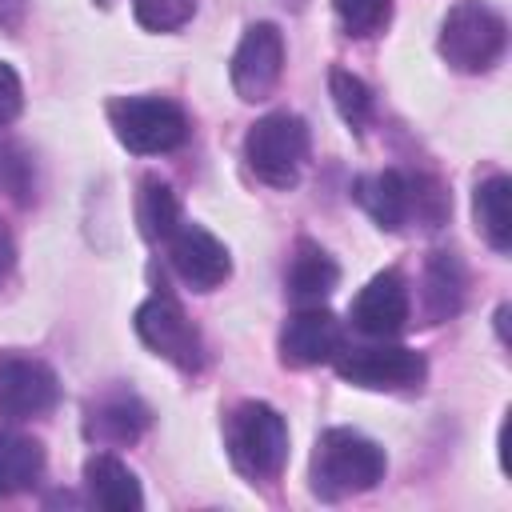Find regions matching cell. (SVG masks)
I'll return each mask as SVG.
<instances>
[{
	"label": "cell",
	"instance_id": "cell-6",
	"mask_svg": "<svg viewBox=\"0 0 512 512\" xmlns=\"http://www.w3.org/2000/svg\"><path fill=\"white\" fill-rule=\"evenodd\" d=\"M336 372L340 380L368 388V392H404V388H420L428 376V364L416 348L404 344H364V348H340L336 356Z\"/></svg>",
	"mask_w": 512,
	"mask_h": 512
},
{
	"label": "cell",
	"instance_id": "cell-21",
	"mask_svg": "<svg viewBox=\"0 0 512 512\" xmlns=\"http://www.w3.org/2000/svg\"><path fill=\"white\" fill-rule=\"evenodd\" d=\"M328 88H332V104H336L340 120L352 132H360L368 124V116H372V92H368V84L356 72H348V68H332L328 72Z\"/></svg>",
	"mask_w": 512,
	"mask_h": 512
},
{
	"label": "cell",
	"instance_id": "cell-7",
	"mask_svg": "<svg viewBox=\"0 0 512 512\" xmlns=\"http://www.w3.org/2000/svg\"><path fill=\"white\" fill-rule=\"evenodd\" d=\"M136 336L156 352L164 356L168 364H176L180 372H196L204 364V340H200V328L188 320V312L180 308L176 296L168 292H156L148 296L140 308H136Z\"/></svg>",
	"mask_w": 512,
	"mask_h": 512
},
{
	"label": "cell",
	"instance_id": "cell-9",
	"mask_svg": "<svg viewBox=\"0 0 512 512\" xmlns=\"http://www.w3.org/2000/svg\"><path fill=\"white\" fill-rule=\"evenodd\" d=\"M408 316H412V300H408V284L396 268H384L376 272L352 300L348 308V320L360 336L368 340H392L408 328Z\"/></svg>",
	"mask_w": 512,
	"mask_h": 512
},
{
	"label": "cell",
	"instance_id": "cell-17",
	"mask_svg": "<svg viewBox=\"0 0 512 512\" xmlns=\"http://www.w3.org/2000/svg\"><path fill=\"white\" fill-rule=\"evenodd\" d=\"M144 428H148V408L132 392L104 396L88 412V436L100 444H132V440H140Z\"/></svg>",
	"mask_w": 512,
	"mask_h": 512
},
{
	"label": "cell",
	"instance_id": "cell-14",
	"mask_svg": "<svg viewBox=\"0 0 512 512\" xmlns=\"http://www.w3.org/2000/svg\"><path fill=\"white\" fill-rule=\"evenodd\" d=\"M84 492L104 512H140L144 508L136 472L112 452H96L84 460Z\"/></svg>",
	"mask_w": 512,
	"mask_h": 512
},
{
	"label": "cell",
	"instance_id": "cell-5",
	"mask_svg": "<svg viewBox=\"0 0 512 512\" xmlns=\"http://www.w3.org/2000/svg\"><path fill=\"white\" fill-rule=\"evenodd\" d=\"M108 124L116 140L136 156L176 152L188 140V116L164 96H116L108 104Z\"/></svg>",
	"mask_w": 512,
	"mask_h": 512
},
{
	"label": "cell",
	"instance_id": "cell-23",
	"mask_svg": "<svg viewBox=\"0 0 512 512\" xmlns=\"http://www.w3.org/2000/svg\"><path fill=\"white\" fill-rule=\"evenodd\" d=\"M132 12L148 32H176L192 20L196 0H132Z\"/></svg>",
	"mask_w": 512,
	"mask_h": 512
},
{
	"label": "cell",
	"instance_id": "cell-20",
	"mask_svg": "<svg viewBox=\"0 0 512 512\" xmlns=\"http://www.w3.org/2000/svg\"><path fill=\"white\" fill-rule=\"evenodd\" d=\"M136 220H140V232H144V240H152V244L168 240V236L176 232V224H180V200H176V192H172L164 180L148 176V180L140 184Z\"/></svg>",
	"mask_w": 512,
	"mask_h": 512
},
{
	"label": "cell",
	"instance_id": "cell-4",
	"mask_svg": "<svg viewBox=\"0 0 512 512\" xmlns=\"http://www.w3.org/2000/svg\"><path fill=\"white\" fill-rule=\"evenodd\" d=\"M308 160V124L296 112H268L244 136V164L268 188H292Z\"/></svg>",
	"mask_w": 512,
	"mask_h": 512
},
{
	"label": "cell",
	"instance_id": "cell-15",
	"mask_svg": "<svg viewBox=\"0 0 512 512\" xmlns=\"http://www.w3.org/2000/svg\"><path fill=\"white\" fill-rule=\"evenodd\" d=\"M340 284V268L336 260L312 244V240H300L296 244V256L288 264V276H284V288L296 304H320L324 296H332V288Z\"/></svg>",
	"mask_w": 512,
	"mask_h": 512
},
{
	"label": "cell",
	"instance_id": "cell-25",
	"mask_svg": "<svg viewBox=\"0 0 512 512\" xmlns=\"http://www.w3.org/2000/svg\"><path fill=\"white\" fill-rule=\"evenodd\" d=\"M12 268H16V244H12L8 228L0 224V284L12 276Z\"/></svg>",
	"mask_w": 512,
	"mask_h": 512
},
{
	"label": "cell",
	"instance_id": "cell-24",
	"mask_svg": "<svg viewBox=\"0 0 512 512\" xmlns=\"http://www.w3.org/2000/svg\"><path fill=\"white\" fill-rule=\"evenodd\" d=\"M20 104H24L20 76L12 72V64H4V60H0V124L16 120V116H20Z\"/></svg>",
	"mask_w": 512,
	"mask_h": 512
},
{
	"label": "cell",
	"instance_id": "cell-22",
	"mask_svg": "<svg viewBox=\"0 0 512 512\" xmlns=\"http://www.w3.org/2000/svg\"><path fill=\"white\" fill-rule=\"evenodd\" d=\"M332 8L348 36H376L392 16V0H332Z\"/></svg>",
	"mask_w": 512,
	"mask_h": 512
},
{
	"label": "cell",
	"instance_id": "cell-8",
	"mask_svg": "<svg viewBox=\"0 0 512 512\" xmlns=\"http://www.w3.org/2000/svg\"><path fill=\"white\" fill-rule=\"evenodd\" d=\"M60 404V380L56 372L36 356H0V416L8 420H32Z\"/></svg>",
	"mask_w": 512,
	"mask_h": 512
},
{
	"label": "cell",
	"instance_id": "cell-12",
	"mask_svg": "<svg viewBox=\"0 0 512 512\" xmlns=\"http://www.w3.org/2000/svg\"><path fill=\"white\" fill-rule=\"evenodd\" d=\"M340 348H344L340 320H336L328 308H320V304H304V308L292 312L288 324L280 328V360L292 364V368L328 364Z\"/></svg>",
	"mask_w": 512,
	"mask_h": 512
},
{
	"label": "cell",
	"instance_id": "cell-16",
	"mask_svg": "<svg viewBox=\"0 0 512 512\" xmlns=\"http://www.w3.org/2000/svg\"><path fill=\"white\" fill-rule=\"evenodd\" d=\"M472 216H476L480 236L496 252H508L512 248V180L500 172L480 180L476 196H472Z\"/></svg>",
	"mask_w": 512,
	"mask_h": 512
},
{
	"label": "cell",
	"instance_id": "cell-3",
	"mask_svg": "<svg viewBox=\"0 0 512 512\" xmlns=\"http://www.w3.org/2000/svg\"><path fill=\"white\" fill-rule=\"evenodd\" d=\"M508 44V24L496 8H488L484 0H460L456 8H448L444 24H440V56L456 68V72H488Z\"/></svg>",
	"mask_w": 512,
	"mask_h": 512
},
{
	"label": "cell",
	"instance_id": "cell-13",
	"mask_svg": "<svg viewBox=\"0 0 512 512\" xmlns=\"http://www.w3.org/2000/svg\"><path fill=\"white\" fill-rule=\"evenodd\" d=\"M352 196L384 232H400L412 220V176H404L396 168L360 176L352 184Z\"/></svg>",
	"mask_w": 512,
	"mask_h": 512
},
{
	"label": "cell",
	"instance_id": "cell-11",
	"mask_svg": "<svg viewBox=\"0 0 512 512\" xmlns=\"http://www.w3.org/2000/svg\"><path fill=\"white\" fill-rule=\"evenodd\" d=\"M168 244V264L172 272L192 288V292H212L228 280L232 272V256L228 248L200 224H176V232L164 240Z\"/></svg>",
	"mask_w": 512,
	"mask_h": 512
},
{
	"label": "cell",
	"instance_id": "cell-19",
	"mask_svg": "<svg viewBox=\"0 0 512 512\" xmlns=\"http://www.w3.org/2000/svg\"><path fill=\"white\" fill-rule=\"evenodd\" d=\"M44 472V448L32 436L0 432V496H16L32 488Z\"/></svg>",
	"mask_w": 512,
	"mask_h": 512
},
{
	"label": "cell",
	"instance_id": "cell-18",
	"mask_svg": "<svg viewBox=\"0 0 512 512\" xmlns=\"http://www.w3.org/2000/svg\"><path fill=\"white\" fill-rule=\"evenodd\" d=\"M464 304V268L452 252H432L424 264V312L428 320H448Z\"/></svg>",
	"mask_w": 512,
	"mask_h": 512
},
{
	"label": "cell",
	"instance_id": "cell-2",
	"mask_svg": "<svg viewBox=\"0 0 512 512\" xmlns=\"http://www.w3.org/2000/svg\"><path fill=\"white\" fill-rule=\"evenodd\" d=\"M224 448L240 476L272 480V476H280V468L288 460V424L272 404L244 400L232 408V416L224 424Z\"/></svg>",
	"mask_w": 512,
	"mask_h": 512
},
{
	"label": "cell",
	"instance_id": "cell-1",
	"mask_svg": "<svg viewBox=\"0 0 512 512\" xmlns=\"http://www.w3.org/2000/svg\"><path fill=\"white\" fill-rule=\"evenodd\" d=\"M384 468H388V456L372 436L356 428H328L316 440L308 476L320 500H344V496L376 488L384 480Z\"/></svg>",
	"mask_w": 512,
	"mask_h": 512
},
{
	"label": "cell",
	"instance_id": "cell-10",
	"mask_svg": "<svg viewBox=\"0 0 512 512\" xmlns=\"http://www.w3.org/2000/svg\"><path fill=\"white\" fill-rule=\"evenodd\" d=\"M280 72H284V36L276 24L260 20L244 32V40L232 52V64H228L232 88L240 100H264L276 88Z\"/></svg>",
	"mask_w": 512,
	"mask_h": 512
}]
</instances>
